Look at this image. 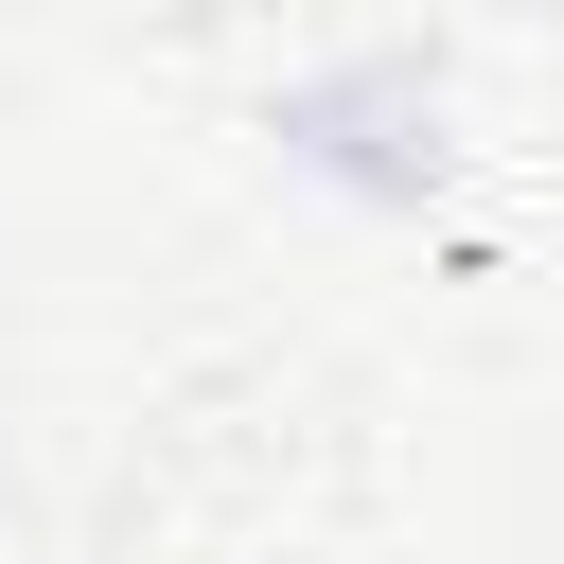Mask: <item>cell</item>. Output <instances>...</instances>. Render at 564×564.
Returning a JSON list of instances; mask_svg holds the SVG:
<instances>
[]
</instances>
